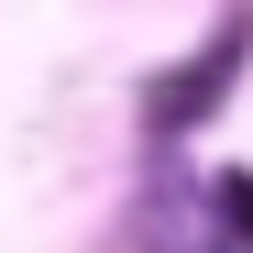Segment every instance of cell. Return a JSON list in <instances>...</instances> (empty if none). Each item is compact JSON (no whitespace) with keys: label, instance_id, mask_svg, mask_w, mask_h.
I'll return each mask as SVG.
<instances>
[{"label":"cell","instance_id":"obj_1","mask_svg":"<svg viewBox=\"0 0 253 253\" xmlns=\"http://www.w3.org/2000/svg\"><path fill=\"white\" fill-rule=\"evenodd\" d=\"M132 253H253V176L154 165V187L132 198Z\"/></svg>","mask_w":253,"mask_h":253},{"label":"cell","instance_id":"obj_2","mask_svg":"<svg viewBox=\"0 0 253 253\" xmlns=\"http://www.w3.org/2000/svg\"><path fill=\"white\" fill-rule=\"evenodd\" d=\"M242 55H253V22L231 11V22H220V33L198 44V66H187V77H165V88H143V132H154V143L198 132V121H209V99H220L231 77H242Z\"/></svg>","mask_w":253,"mask_h":253}]
</instances>
